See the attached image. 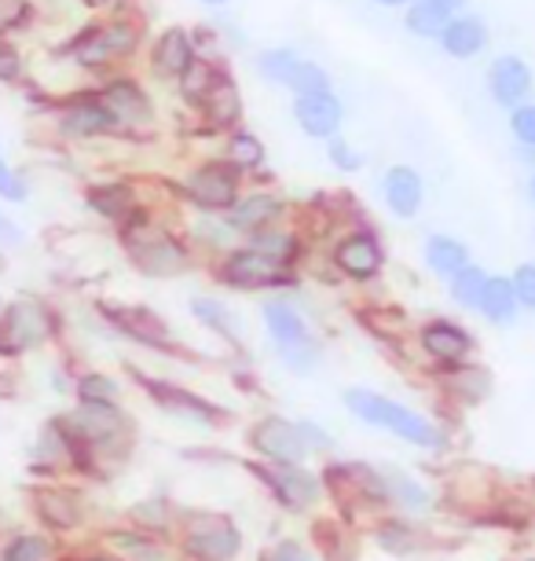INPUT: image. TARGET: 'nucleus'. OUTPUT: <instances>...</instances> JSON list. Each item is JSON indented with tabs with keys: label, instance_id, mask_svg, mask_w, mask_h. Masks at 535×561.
<instances>
[{
	"label": "nucleus",
	"instance_id": "obj_35",
	"mask_svg": "<svg viewBox=\"0 0 535 561\" xmlns=\"http://www.w3.org/2000/svg\"><path fill=\"white\" fill-rule=\"evenodd\" d=\"M382 478H385V495L404 500V506H411V511H422V506H429V492L418 481L407 478V473L389 470V473H382Z\"/></svg>",
	"mask_w": 535,
	"mask_h": 561
},
{
	"label": "nucleus",
	"instance_id": "obj_36",
	"mask_svg": "<svg viewBox=\"0 0 535 561\" xmlns=\"http://www.w3.org/2000/svg\"><path fill=\"white\" fill-rule=\"evenodd\" d=\"M26 81V56L15 45V37L0 34V84H23Z\"/></svg>",
	"mask_w": 535,
	"mask_h": 561
},
{
	"label": "nucleus",
	"instance_id": "obj_20",
	"mask_svg": "<svg viewBox=\"0 0 535 561\" xmlns=\"http://www.w3.org/2000/svg\"><path fill=\"white\" fill-rule=\"evenodd\" d=\"M437 48L455 62H474L491 48V26L480 12H458L437 37Z\"/></svg>",
	"mask_w": 535,
	"mask_h": 561
},
{
	"label": "nucleus",
	"instance_id": "obj_14",
	"mask_svg": "<svg viewBox=\"0 0 535 561\" xmlns=\"http://www.w3.org/2000/svg\"><path fill=\"white\" fill-rule=\"evenodd\" d=\"M198 56L195 34L187 26H165L151 37V48H147V67L165 84H181L187 73L195 70Z\"/></svg>",
	"mask_w": 535,
	"mask_h": 561
},
{
	"label": "nucleus",
	"instance_id": "obj_4",
	"mask_svg": "<svg viewBox=\"0 0 535 561\" xmlns=\"http://www.w3.org/2000/svg\"><path fill=\"white\" fill-rule=\"evenodd\" d=\"M213 275H217V283H224L228 290H243V294L298 287V268L276 261L265 250L249 247V242H235V247H228L224 253H220Z\"/></svg>",
	"mask_w": 535,
	"mask_h": 561
},
{
	"label": "nucleus",
	"instance_id": "obj_7",
	"mask_svg": "<svg viewBox=\"0 0 535 561\" xmlns=\"http://www.w3.org/2000/svg\"><path fill=\"white\" fill-rule=\"evenodd\" d=\"M51 129L62 144H96L118 136L121 125L103 103L100 89H78L51 107Z\"/></svg>",
	"mask_w": 535,
	"mask_h": 561
},
{
	"label": "nucleus",
	"instance_id": "obj_47",
	"mask_svg": "<svg viewBox=\"0 0 535 561\" xmlns=\"http://www.w3.org/2000/svg\"><path fill=\"white\" fill-rule=\"evenodd\" d=\"M0 309H4V305H0Z\"/></svg>",
	"mask_w": 535,
	"mask_h": 561
},
{
	"label": "nucleus",
	"instance_id": "obj_41",
	"mask_svg": "<svg viewBox=\"0 0 535 561\" xmlns=\"http://www.w3.org/2000/svg\"><path fill=\"white\" fill-rule=\"evenodd\" d=\"M19 242H23V231H19L15 220L0 209V247H19Z\"/></svg>",
	"mask_w": 535,
	"mask_h": 561
},
{
	"label": "nucleus",
	"instance_id": "obj_27",
	"mask_svg": "<svg viewBox=\"0 0 535 561\" xmlns=\"http://www.w3.org/2000/svg\"><path fill=\"white\" fill-rule=\"evenodd\" d=\"M224 158L232 165H239L243 173H265V165H268V147L265 140L254 133V129H246V125H235V129H228L224 133Z\"/></svg>",
	"mask_w": 535,
	"mask_h": 561
},
{
	"label": "nucleus",
	"instance_id": "obj_31",
	"mask_svg": "<svg viewBox=\"0 0 535 561\" xmlns=\"http://www.w3.org/2000/svg\"><path fill=\"white\" fill-rule=\"evenodd\" d=\"M191 316L206 327L209 334H217V337H235V312L228 309L224 301L209 298V294H198V298H191Z\"/></svg>",
	"mask_w": 535,
	"mask_h": 561
},
{
	"label": "nucleus",
	"instance_id": "obj_16",
	"mask_svg": "<svg viewBox=\"0 0 535 561\" xmlns=\"http://www.w3.org/2000/svg\"><path fill=\"white\" fill-rule=\"evenodd\" d=\"M290 114L298 122V129L316 144H327L345 129V100L334 89L327 92H309V96H293Z\"/></svg>",
	"mask_w": 535,
	"mask_h": 561
},
{
	"label": "nucleus",
	"instance_id": "obj_24",
	"mask_svg": "<svg viewBox=\"0 0 535 561\" xmlns=\"http://www.w3.org/2000/svg\"><path fill=\"white\" fill-rule=\"evenodd\" d=\"M466 8L469 0H415L404 12V30L418 41H437L451 19L466 12Z\"/></svg>",
	"mask_w": 535,
	"mask_h": 561
},
{
	"label": "nucleus",
	"instance_id": "obj_40",
	"mask_svg": "<svg viewBox=\"0 0 535 561\" xmlns=\"http://www.w3.org/2000/svg\"><path fill=\"white\" fill-rule=\"evenodd\" d=\"M265 561H316L301 543H279Z\"/></svg>",
	"mask_w": 535,
	"mask_h": 561
},
{
	"label": "nucleus",
	"instance_id": "obj_1",
	"mask_svg": "<svg viewBox=\"0 0 535 561\" xmlns=\"http://www.w3.org/2000/svg\"><path fill=\"white\" fill-rule=\"evenodd\" d=\"M176 89L202 125H209V133H228L243 125V89L220 59H198Z\"/></svg>",
	"mask_w": 535,
	"mask_h": 561
},
{
	"label": "nucleus",
	"instance_id": "obj_39",
	"mask_svg": "<svg viewBox=\"0 0 535 561\" xmlns=\"http://www.w3.org/2000/svg\"><path fill=\"white\" fill-rule=\"evenodd\" d=\"M510 283H513V294H517L521 312H535V261L517 264L510 275Z\"/></svg>",
	"mask_w": 535,
	"mask_h": 561
},
{
	"label": "nucleus",
	"instance_id": "obj_37",
	"mask_svg": "<svg viewBox=\"0 0 535 561\" xmlns=\"http://www.w3.org/2000/svg\"><path fill=\"white\" fill-rule=\"evenodd\" d=\"M323 147H327V162L338 169V173H360L363 169V154L356 151V144H349V136H334V140H327Z\"/></svg>",
	"mask_w": 535,
	"mask_h": 561
},
{
	"label": "nucleus",
	"instance_id": "obj_23",
	"mask_svg": "<svg viewBox=\"0 0 535 561\" xmlns=\"http://www.w3.org/2000/svg\"><path fill=\"white\" fill-rule=\"evenodd\" d=\"M85 206L118 228L121 220H129L136 209H140V195H136V187L125 184V180H100V184L85 187Z\"/></svg>",
	"mask_w": 535,
	"mask_h": 561
},
{
	"label": "nucleus",
	"instance_id": "obj_8",
	"mask_svg": "<svg viewBox=\"0 0 535 561\" xmlns=\"http://www.w3.org/2000/svg\"><path fill=\"white\" fill-rule=\"evenodd\" d=\"M254 451L265 455L268 462H304L316 448H330V437L319 433V426L312 422H290V419H260L254 433Z\"/></svg>",
	"mask_w": 535,
	"mask_h": 561
},
{
	"label": "nucleus",
	"instance_id": "obj_6",
	"mask_svg": "<svg viewBox=\"0 0 535 561\" xmlns=\"http://www.w3.org/2000/svg\"><path fill=\"white\" fill-rule=\"evenodd\" d=\"M181 192L187 203H195L202 214H220L239 203V195L246 192V173L239 165L228 162L224 154H209L198 158L195 165H187V173L181 176Z\"/></svg>",
	"mask_w": 535,
	"mask_h": 561
},
{
	"label": "nucleus",
	"instance_id": "obj_21",
	"mask_svg": "<svg viewBox=\"0 0 535 561\" xmlns=\"http://www.w3.org/2000/svg\"><path fill=\"white\" fill-rule=\"evenodd\" d=\"M382 203L396 220H415L426 209V176L407 162L389 165L382 173Z\"/></svg>",
	"mask_w": 535,
	"mask_h": 561
},
{
	"label": "nucleus",
	"instance_id": "obj_15",
	"mask_svg": "<svg viewBox=\"0 0 535 561\" xmlns=\"http://www.w3.org/2000/svg\"><path fill=\"white\" fill-rule=\"evenodd\" d=\"M485 89H488L491 103L510 114L513 107H521V103L532 100V89H535L532 62L517 56V51H499V56H491L488 70H485Z\"/></svg>",
	"mask_w": 535,
	"mask_h": 561
},
{
	"label": "nucleus",
	"instance_id": "obj_38",
	"mask_svg": "<svg viewBox=\"0 0 535 561\" xmlns=\"http://www.w3.org/2000/svg\"><path fill=\"white\" fill-rule=\"evenodd\" d=\"M26 195H30L26 176L8 162L4 151H0V198H4V203H26Z\"/></svg>",
	"mask_w": 535,
	"mask_h": 561
},
{
	"label": "nucleus",
	"instance_id": "obj_17",
	"mask_svg": "<svg viewBox=\"0 0 535 561\" xmlns=\"http://www.w3.org/2000/svg\"><path fill=\"white\" fill-rule=\"evenodd\" d=\"M418 348H422V353L440 367H458L474 356L477 342L463 323L444 320V316H433V320H426L422 327H418Z\"/></svg>",
	"mask_w": 535,
	"mask_h": 561
},
{
	"label": "nucleus",
	"instance_id": "obj_43",
	"mask_svg": "<svg viewBox=\"0 0 535 561\" xmlns=\"http://www.w3.org/2000/svg\"><path fill=\"white\" fill-rule=\"evenodd\" d=\"M198 4H206V8H228L232 0H198Z\"/></svg>",
	"mask_w": 535,
	"mask_h": 561
},
{
	"label": "nucleus",
	"instance_id": "obj_45",
	"mask_svg": "<svg viewBox=\"0 0 535 561\" xmlns=\"http://www.w3.org/2000/svg\"><path fill=\"white\" fill-rule=\"evenodd\" d=\"M89 561H111V558H89Z\"/></svg>",
	"mask_w": 535,
	"mask_h": 561
},
{
	"label": "nucleus",
	"instance_id": "obj_10",
	"mask_svg": "<svg viewBox=\"0 0 535 561\" xmlns=\"http://www.w3.org/2000/svg\"><path fill=\"white\" fill-rule=\"evenodd\" d=\"M56 334V316L45 301L23 298L0 309V348L4 353H30Z\"/></svg>",
	"mask_w": 535,
	"mask_h": 561
},
{
	"label": "nucleus",
	"instance_id": "obj_12",
	"mask_svg": "<svg viewBox=\"0 0 535 561\" xmlns=\"http://www.w3.org/2000/svg\"><path fill=\"white\" fill-rule=\"evenodd\" d=\"M330 264L352 283H374L385 272V242L374 228H352L330 247Z\"/></svg>",
	"mask_w": 535,
	"mask_h": 561
},
{
	"label": "nucleus",
	"instance_id": "obj_25",
	"mask_svg": "<svg viewBox=\"0 0 535 561\" xmlns=\"http://www.w3.org/2000/svg\"><path fill=\"white\" fill-rule=\"evenodd\" d=\"M422 261H426V268L437 275V279H451V275H458L463 268L474 264L466 242L455 239V236H447V231H433V236L426 239Z\"/></svg>",
	"mask_w": 535,
	"mask_h": 561
},
{
	"label": "nucleus",
	"instance_id": "obj_2",
	"mask_svg": "<svg viewBox=\"0 0 535 561\" xmlns=\"http://www.w3.org/2000/svg\"><path fill=\"white\" fill-rule=\"evenodd\" d=\"M345 408L360 422H367V426L393 433L396 440L415 444V448H440V444H444V433H440L422 411L404 408L400 400L382 397V393H374V389H345Z\"/></svg>",
	"mask_w": 535,
	"mask_h": 561
},
{
	"label": "nucleus",
	"instance_id": "obj_3",
	"mask_svg": "<svg viewBox=\"0 0 535 561\" xmlns=\"http://www.w3.org/2000/svg\"><path fill=\"white\" fill-rule=\"evenodd\" d=\"M118 239L125 242V250H129L136 268H140L143 275H154V279L181 275L187 268V261H191V250H187L173 231L154 225L143 206L136 209L129 220H121Z\"/></svg>",
	"mask_w": 535,
	"mask_h": 561
},
{
	"label": "nucleus",
	"instance_id": "obj_44",
	"mask_svg": "<svg viewBox=\"0 0 535 561\" xmlns=\"http://www.w3.org/2000/svg\"><path fill=\"white\" fill-rule=\"evenodd\" d=\"M528 198H532V206H535V169H532V176H528Z\"/></svg>",
	"mask_w": 535,
	"mask_h": 561
},
{
	"label": "nucleus",
	"instance_id": "obj_34",
	"mask_svg": "<svg viewBox=\"0 0 535 561\" xmlns=\"http://www.w3.org/2000/svg\"><path fill=\"white\" fill-rule=\"evenodd\" d=\"M78 400L81 404H114L118 400V382L100 370H89V375L78 378Z\"/></svg>",
	"mask_w": 535,
	"mask_h": 561
},
{
	"label": "nucleus",
	"instance_id": "obj_29",
	"mask_svg": "<svg viewBox=\"0 0 535 561\" xmlns=\"http://www.w3.org/2000/svg\"><path fill=\"white\" fill-rule=\"evenodd\" d=\"M154 397H159V404L165 411L181 415L184 422H213L220 415V411L209 404V400L187 393V389H176V386H159V382H154Z\"/></svg>",
	"mask_w": 535,
	"mask_h": 561
},
{
	"label": "nucleus",
	"instance_id": "obj_9",
	"mask_svg": "<svg viewBox=\"0 0 535 561\" xmlns=\"http://www.w3.org/2000/svg\"><path fill=\"white\" fill-rule=\"evenodd\" d=\"M257 70L265 73L271 84L287 89L290 96H309V92L334 89L330 70L316 59L301 56V51L290 48V45H276V48L257 51Z\"/></svg>",
	"mask_w": 535,
	"mask_h": 561
},
{
	"label": "nucleus",
	"instance_id": "obj_22",
	"mask_svg": "<svg viewBox=\"0 0 535 561\" xmlns=\"http://www.w3.org/2000/svg\"><path fill=\"white\" fill-rule=\"evenodd\" d=\"M103 320H107L121 337H129L136 345L147 348H165L170 345V327L162 323V316L154 309H136V305H100Z\"/></svg>",
	"mask_w": 535,
	"mask_h": 561
},
{
	"label": "nucleus",
	"instance_id": "obj_18",
	"mask_svg": "<svg viewBox=\"0 0 535 561\" xmlns=\"http://www.w3.org/2000/svg\"><path fill=\"white\" fill-rule=\"evenodd\" d=\"M282 217H287V198L279 192H271V187H254V192L239 195V203L224 214V225L235 231V236H254V231L268 228V225H282Z\"/></svg>",
	"mask_w": 535,
	"mask_h": 561
},
{
	"label": "nucleus",
	"instance_id": "obj_26",
	"mask_svg": "<svg viewBox=\"0 0 535 561\" xmlns=\"http://www.w3.org/2000/svg\"><path fill=\"white\" fill-rule=\"evenodd\" d=\"M477 312L485 316L491 327H513V323H517L521 305H517V294H513L510 275H488V287H485V294H480Z\"/></svg>",
	"mask_w": 535,
	"mask_h": 561
},
{
	"label": "nucleus",
	"instance_id": "obj_33",
	"mask_svg": "<svg viewBox=\"0 0 535 561\" xmlns=\"http://www.w3.org/2000/svg\"><path fill=\"white\" fill-rule=\"evenodd\" d=\"M0 561H56V547L45 536H15L12 543L0 550Z\"/></svg>",
	"mask_w": 535,
	"mask_h": 561
},
{
	"label": "nucleus",
	"instance_id": "obj_46",
	"mask_svg": "<svg viewBox=\"0 0 535 561\" xmlns=\"http://www.w3.org/2000/svg\"><path fill=\"white\" fill-rule=\"evenodd\" d=\"M532 239H535V228H532Z\"/></svg>",
	"mask_w": 535,
	"mask_h": 561
},
{
	"label": "nucleus",
	"instance_id": "obj_30",
	"mask_svg": "<svg viewBox=\"0 0 535 561\" xmlns=\"http://www.w3.org/2000/svg\"><path fill=\"white\" fill-rule=\"evenodd\" d=\"M488 275L480 264H469V268H463L458 275H451L447 279V294H451V301L458 305V309H469V312H477V305H480V294H485L488 287Z\"/></svg>",
	"mask_w": 535,
	"mask_h": 561
},
{
	"label": "nucleus",
	"instance_id": "obj_5",
	"mask_svg": "<svg viewBox=\"0 0 535 561\" xmlns=\"http://www.w3.org/2000/svg\"><path fill=\"white\" fill-rule=\"evenodd\" d=\"M260 316H265V331L271 337L276 356L290 370H298V375H309V370L319 364L323 348H319L316 331H312V323L304 320V312L298 305H290L287 298H271L265 301Z\"/></svg>",
	"mask_w": 535,
	"mask_h": 561
},
{
	"label": "nucleus",
	"instance_id": "obj_13",
	"mask_svg": "<svg viewBox=\"0 0 535 561\" xmlns=\"http://www.w3.org/2000/svg\"><path fill=\"white\" fill-rule=\"evenodd\" d=\"M184 550L195 561H232L243 550V533L224 514H198L184 525Z\"/></svg>",
	"mask_w": 535,
	"mask_h": 561
},
{
	"label": "nucleus",
	"instance_id": "obj_19",
	"mask_svg": "<svg viewBox=\"0 0 535 561\" xmlns=\"http://www.w3.org/2000/svg\"><path fill=\"white\" fill-rule=\"evenodd\" d=\"M257 473L265 478L271 495L293 514L309 511V506L319 500V481L312 478L301 462H268V466H257Z\"/></svg>",
	"mask_w": 535,
	"mask_h": 561
},
{
	"label": "nucleus",
	"instance_id": "obj_42",
	"mask_svg": "<svg viewBox=\"0 0 535 561\" xmlns=\"http://www.w3.org/2000/svg\"><path fill=\"white\" fill-rule=\"evenodd\" d=\"M371 4H377V8H400V12H407L415 0H371Z\"/></svg>",
	"mask_w": 535,
	"mask_h": 561
},
{
	"label": "nucleus",
	"instance_id": "obj_28",
	"mask_svg": "<svg viewBox=\"0 0 535 561\" xmlns=\"http://www.w3.org/2000/svg\"><path fill=\"white\" fill-rule=\"evenodd\" d=\"M246 242H249V247L271 253L276 261L290 264V268H298V261L304 257V253H301L304 242L298 239V231H290V228H282V225L260 228V231H254V236H246Z\"/></svg>",
	"mask_w": 535,
	"mask_h": 561
},
{
	"label": "nucleus",
	"instance_id": "obj_32",
	"mask_svg": "<svg viewBox=\"0 0 535 561\" xmlns=\"http://www.w3.org/2000/svg\"><path fill=\"white\" fill-rule=\"evenodd\" d=\"M507 125H510L513 144H517V154L528 165H535V100L521 103V107H513L507 114Z\"/></svg>",
	"mask_w": 535,
	"mask_h": 561
},
{
	"label": "nucleus",
	"instance_id": "obj_11",
	"mask_svg": "<svg viewBox=\"0 0 535 561\" xmlns=\"http://www.w3.org/2000/svg\"><path fill=\"white\" fill-rule=\"evenodd\" d=\"M100 96L118 118L121 133H143L154 125V100L147 84L129 70H111L100 84Z\"/></svg>",
	"mask_w": 535,
	"mask_h": 561
}]
</instances>
